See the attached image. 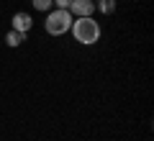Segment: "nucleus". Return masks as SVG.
<instances>
[{"label":"nucleus","instance_id":"20e7f679","mask_svg":"<svg viewBox=\"0 0 154 141\" xmlns=\"http://www.w3.org/2000/svg\"><path fill=\"white\" fill-rule=\"evenodd\" d=\"M67 11L72 13V18H82V16H93L95 13V3L93 0H72Z\"/></svg>","mask_w":154,"mask_h":141},{"label":"nucleus","instance_id":"6e6552de","mask_svg":"<svg viewBox=\"0 0 154 141\" xmlns=\"http://www.w3.org/2000/svg\"><path fill=\"white\" fill-rule=\"evenodd\" d=\"M51 3H54V8H69L72 0H51Z\"/></svg>","mask_w":154,"mask_h":141},{"label":"nucleus","instance_id":"f257e3e1","mask_svg":"<svg viewBox=\"0 0 154 141\" xmlns=\"http://www.w3.org/2000/svg\"><path fill=\"white\" fill-rule=\"evenodd\" d=\"M69 31H72V36H75V41L82 44V46H93V44H98L100 36H103V28H100V23L95 21L93 16L75 18Z\"/></svg>","mask_w":154,"mask_h":141},{"label":"nucleus","instance_id":"7ed1b4c3","mask_svg":"<svg viewBox=\"0 0 154 141\" xmlns=\"http://www.w3.org/2000/svg\"><path fill=\"white\" fill-rule=\"evenodd\" d=\"M11 28H13V31H21V33H28V31L33 28V16H31V13H26V11L13 13V18H11Z\"/></svg>","mask_w":154,"mask_h":141},{"label":"nucleus","instance_id":"0eeeda50","mask_svg":"<svg viewBox=\"0 0 154 141\" xmlns=\"http://www.w3.org/2000/svg\"><path fill=\"white\" fill-rule=\"evenodd\" d=\"M31 5L36 8L38 13H49L51 8H54V3H51V0H31Z\"/></svg>","mask_w":154,"mask_h":141},{"label":"nucleus","instance_id":"423d86ee","mask_svg":"<svg viewBox=\"0 0 154 141\" xmlns=\"http://www.w3.org/2000/svg\"><path fill=\"white\" fill-rule=\"evenodd\" d=\"M118 5V0H95V11H100L103 16H110Z\"/></svg>","mask_w":154,"mask_h":141},{"label":"nucleus","instance_id":"1a4fd4ad","mask_svg":"<svg viewBox=\"0 0 154 141\" xmlns=\"http://www.w3.org/2000/svg\"><path fill=\"white\" fill-rule=\"evenodd\" d=\"M93 3H95V0H93Z\"/></svg>","mask_w":154,"mask_h":141},{"label":"nucleus","instance_id":"f03ea898","mask_svg":"<svg viewBox=\"0 0 154 141\" xmlns=\"http://www.w3.org/2000/svg\"><path fill=\"white\" fill-rule=\"evenodd\" d=\"M72 21L75 18H72V13L67 8H51L44 18V28L49 36H64V33H69Z\"/></svg>","mask_w":154,"mask_h":141},{"label":"nucleus","instance_id":"39448f33","mask_svg":"<svg viewBox=\"0 0 154 141\" xmlns=\"http://www.w3.org/2000/svg\"><path fill=\"white\" fill-rule=\"evenodd\" d=\"M23 41H26V33H21V31H13V28H11V31L5 33V44L11 46V49H16V46H21Z\"/></svg>","mask_w":154,"mask_h":141}]
</instances>
